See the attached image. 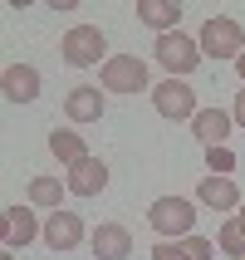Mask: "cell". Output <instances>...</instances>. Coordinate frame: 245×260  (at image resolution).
<instances>
[{
	"label": "cell",
	"mask_w": 245,
	"mask_h": 260,
	"mask_svg": "<svg viewBox=\"0 0 245 260\" xmlns=\"http://www.w3.org/2000/svg\"><path fill=\"white\" fill-rule=\"evenodd\" d=\"M59 54H64V64H74V69H88V64H108V35H103L98 25H74L69 35H64V44H59Z\"/></svg>",
	"instance_id": "1"
},
{
	"label": "cell",
	"mask_w": 245,
	"mask_h": 260,
	"mask_svg": "<svg viewBox=\"0 0 245 260\" xmlns=\"http://www.w3.org/2000/svg\"><path fill=\"white\" fill-rule=\"evenodd\" d=\"M147 226L157 236H177V241H187L191 226H196V206L187 197H157V202L147 206Z\"/></svg>",
	"instance_id": "2"
},
{
	"label": "cell",
	"mask_w": 245,
	"mask_h": 260,
	"mask_svg": "<svg viewBox=\"0 0 245 260\" xmlns=\"http://www.w3.org/2000/svg\"><path fill=\"white\" fill-rule=\"evenodd\" d=\"M98 88L103 93H143L147 88V64L137 54H113L98 74Z\"/></svg>",
	"instance_id": "3"
},
{
	"label": "cell",
	"mask_w": 245,
	"mask_h": 260,
	"mask_svg": "<svg viewBox=\"0 0 245 260\" xmlns=\"http://www.w3.org/2000/svg\"><path fill=\"white\" fill-rule=\"evenodd\" d=\"M201 54H211V59H240L245 54V35L231 15H211L201 25Z\"/></svg>",
	"instance_id": "4"
},
{
	"label": "cell",
	"mask_w": 245,
	"mask_h": 260,
	"mask_svg": "<svg viewBox=\"0 0 245 260\" xmlns=\"http://www.w3.org/2000/svg\"><path fill=\"white\" fill-rule=\"evenodd\" d=\"M157 64L167 74H191L196 64H201V40H191V35H182V29H172V35H157Z\"/></svg>",
	"instance_id": "5"
},
{
	"label": "cell",
	"mask_w": 245,
	"mask_h": 260,
	"mask_svg": "<svg viewBox=\"0 0 245 260\" xmlns=\"http://www.w3.org/2000/svg\"><path fill=\"white\" fill-rule=\"evenodd\" d=\"M152 108H157L162 118H172V123H177V118H187V123H191V118L201 113L191 84H182V79H162V84L152 88Z\"/></svg>",
	"instance_id": "6"
},
{
	"label": "cell",
	"mask_w": 245,
	"mask_h": 260,
	"mask_svg": "<svg viewBox=\"0 0 245 260\" xmlns=\"http://www.w3.org/2000/svg\"><path fill=\"white\" fill-rule=\"evenodd\" d=\"M64 187H69L74 197H98V191L108 187V162L88 152L79 167H69V182H64Z\"/></svg>",
	"instance_id": "7"
},
{
	"label": "cell",
	"mask_w": 245,
	"mask_h": 260,
	"mask_svg": "<svg viewBox=\"0 0 245 260\" xmlns=\"http://www.w3.org/2000/svg\"><path fill=\"white\" fill-rule=\"evenodd\" d=\"M88 246H93V255H98V260H128L132 255V236H128V226L103 221L98 231L88 236Z\"/></svg>",
	"instance_id": "8"
},
{
	"label": "cell",
	"mask_w": 245,
	"mask_h": 260,
	"mask_svg": "<svg viewBox=\"0 0 245 260\" xmlns=\"http://www.w3.org/2000/svg\"><path fill=\"white\" fill-rule=\"evenodd\" d=\"M137 20L157 35H172V29H182V5L177 0H137Z\"/></svg>",
	"instance_id": "9"
},
{
	"label": "cell",
	"mask_w": 245,
	"mask_h": 260,
	"mask_svg": "<svg viewBox=\"0 0 245 260\" xmlns=\"http://www.w3.org/2000/svg\"><path fill=\"white\" fill-rule=\"evenodd\" d=\"M44 241H49V250H74L84 241V221L74 216V211H54V216L44 221Z\"/></svg>",
	"instance_id": "10"
},
{
	"label": "cell",
	"mask_w": 245,
	"mask_h": 260,
	"mask_svg": "<svg viewBox=\"0 0 245 260\" xmlns=\"http://www.w3.org/2000/svg\"><path fill=\"white\" fill-rule=\"evenodd\" d=\"M64 113H69L74 123H98V118H103V88H93V84L69 88V99H64Z\"/></svg>",
	"instance_id": "11"
},
{
	"label": "cell",
	"mask_w": 245,
	"mask_h": 260,
	"mask_svg": "<svg viewBox=\"0 0 245 260\" xmlns=\"http://www.w3.org/2000/svg\"><path fill=\"white\" fill-rule=\"evenodd\" d=\"M5 99L10 103H34L40 99V74L29 69V64H5Z\"/></svg>",
	"instance_id": "12"
},
{
	"label": "cell",
	"mask_w": 245,
	"mask_h": 260,
	"mask_svg": "<svg viewBox=\"0 0 245 260\" xmlns=\"http://www.w3.org/2000/svg\"><path fill=\"white\" fill-rule=\"evenodd\" d=\"M196 197H201L211 211H240V206H245V197L235 191L231 177H206L201 187H196Z\"/></svg>",
	"instance_id": "13"
},
{
	"label": "cell",
	"mask_w": 245,
	"mask_h": 260,
	"mask_svg": "<svg viewBox=\"0 0 245 260\" xmlns=\"http://www.w3.org/2000/svg\"><path fill=\"white\" fill-rule=\"evenodd\" d=\"M231 128H235V118L221 113V108H201V113L191 118V133H196L206 147H226V133Z\"/></svg>",
	"instance_id": "14"
},
{
	"label": "cell",
	"mask_w": 245,
	"mask_h": 260,
	"mask_svg": "<svg viewBox=\"0 0 245 260\" xmlns=\"http://www.w3.org/2000/svg\"><path fill=\"white\" fill-rule=\"evenodd\" d=\"M34 231H40V221H34L29 206H10L5 211V246H25V241H34Z\"/></svg>",
	"instance_id": "15"
},
{
	"label": "cell",
	"mask_w": 245,
	"mask_h": 260,
	"mask_svg": "<svg viewBox=\"0 0 245 260\" xmlns=\"http://www.w3.org/2000/svg\"><path fill=\"white\" fill-rule=\"evenodd\" d=\"M49 152H54L59 162H69V167H79V162L88 157L84 138H79V133H74V128H54V133H49Z\"/></svg>",
	"instance_id": "16"
},
{
	"label": "cell",
	"mask_w": 245,
	"mask_h": 260,
	"mask_svg": "<svg viewBox=\"0 0 245 260\" xmlns=\"http://www.w3.org/2000/svg\"><path fill=\"white\" fill-rule=\"evenodd\" d=\"M59 197H64V187H59L54 177H34L29 182V202L34 206H59Z\"/></svg>",
	"instance_id": "17"
},
{
	"label": "cell",
	"mask_w": 245,
	"mask_h": 260,
	"mask_svg": "<svg viewBox=\"0 0 245 260\" xmlns=\"http://www.w3.org/2000/svg\"><path fill=\"white\" fill-rule=\"evenodd\" d=\"M221 250H231V255L235 260H245V226H240V221H226V226H221Z\"/></svg>",
	"instance_id": "18"
},
{
	"label": "cell",
	"mask_w": 245,
	"mask_h": 260,
	"mask_svg": "<svg viewBox=\"0 0 245 260\" xmlns=\"http://www.w3.org/2000/svg\"><path fill=\"white\" fill-rule=\"evenodd\" d=\"M206 167H211V177H226L235 167V152L231 147H206Z\"/></svg>",
	"instance_id": "19"
},
{
	"label": "cell",
	"mask_w": 245,
	"mask_h": 260,
	"mask_svg": "<svg viewBox=\"0 0 245 260\" xmlns=\"http://www.w3.org/2000/svg\"><path fill=\"white\" fill-rule=\"evenodd\" d=\"M182 250H187L191 260H211V255H216V250H211V241H206V236H187V241H182Z\"/></svg>",
	"instance_id": "20"
},
{
	"label": "cell",
	"mask_w": 245,
	"mask_h": 260,
	"mask_svg": "<svg viewBox=\"0 0 245 260\" xmlns=\"http://www.w3.org/2000/svg\"><path fill=\"white\" fill-rule=\"evenodd\" d=\"M152 260H191V255H187L182 246H172V241H162V246L152 250Z\"/></svg>",
	"instance_id": "21"
},
{
	"label": "cell",
	"mask_w": 245,
	"mask_h": 260,
	"mask_svg": "<svg viewBox=\"0 0 245 260\" xmlns=\"http://www.w3.org/2000/svg\"><path fill=\"white\" fill-rule=\"evenodd\" d=\"M231 118H235V123H240V128H245V88H240V93H235V103H231Z\"/></svg>",
	"instance_id": "22"
},
{
	"label": "cell",
	"mask_w": 245,
	"mask_h": 260,
	"mask_svg": "<svg viewBox=\"0 0 245 260\" xmlns=\"http://www.w3.org/2000/svg\"><path fill=\"white\" fill-rule=\"evenodd\" d=\"M235 69H240V79H245V54H240V59H235Z\"/></svg>",
	"instance_id": "23"
},
{
	"label": "cell",
	"mask_w": 245,
	"mask_h": 260,
	"mask_svg": "<svg viewBox=\"0 0 245 260\" xmlns=\"http://www.w3.org/2000/svg\"><path fill=\"white\" fill-rule=\"evenodd\" d=\"M235 221H240V226H245V206H240V211H235Z\"/></svg>",
	"instance_id": "24"
},
{
	"label": "cell",
	"mask_w": 245,
	"mask_h": 260,
	"mask_svg": "<svg viewBox=\"0 0 245 260\" xmlns=\"http://www.w3.org/2000/svg\"><path fill=\"white\" fill-rule=\"evenodd\" d=\"M0 260H15V250H5V255H0Z\"/></svg>",
	"instance_id": "25"
}]
</instances>
